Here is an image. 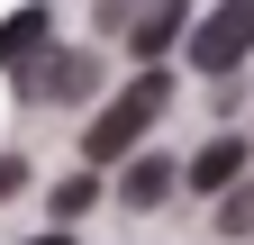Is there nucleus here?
<instances>
[{
	"mask_svg": "<svg viewBox=\"0 0 254 245\" xmlns=\"http://www.w3.org/2000/svg\"><path fill=\"white\" fill-rule=\"evenodd\" d=\"M164 100H173V82H164V73H136V82H127V91H118L100 118H91V145H82V155H91V164L127 155V145H136L154 118H164Z\"/></svg>",
	"mask_w": 254,
	"mask_h": 245,
	"instance_id": "f257e3e1",
	"label": "nucleus"
},
{
	"mask_svg": "<svg viewBox=\"0 0 254 245\" xmlns=\"http://www.w3.org/2000/svg\"><path fill=\"white\" fill-rule=\"evenodd\" d=\"M245 55H254V0H227V9H209L200 27H190V64H200V73L227 82Z\"/></svg>",
	"mask_w": 254,
	"mask_h": 245,
	"instance_id": "f03ea898",
	"label": "nucleus"
},
{
	"mask_svg": "<svg viewBox=\"0 0 254 245\" xmlns=\"http://www.w3.org/2000/svg\"><path fill=\"white\" fill-rule=\"evenodd\" d=\"M18 82H27V100H82V91H91V55H46V64L27 55Z\"/></svg>",
	"mask_w": 254,
	"mask_h": 245,
	"instance_id": "7ed1b4c3",
	"label": "nucleus"
},
{
	"mask_svg": "<svg viewBox=\"0 0 254 245\" xmlns=\"http://www.w3.org/2000/svg\"><path fill=\"white\" fill-rule=\"evenodd\" d=\"M182 27H190V18H182V0H145V18L127 27V46L154 64V55H173V37H182Z\"/></svg>",
	"mask_w": 254,
	"mask_h": 245,
	"instance_id": "20e7f679",
	"label": "nucleus"
},
{
	"mask_svg": "<svg viewBox=\"0 0 254 245\" xmlns=\"http://www.w3.org/2000/svg\"><path fill=\"white\" fill-rule=\"evenodd\" d=\"M37 46H46V9H18V18H0V73H18Z\"/></svg>",
	"mask_w": 254,
	"mask_h": 245,
	"instance_id": "39448f33",
	"label": "nucleus"
},
{
	"mask_svg": "<svg viewBox=\"0 0 254 245\" xmlns=\"http://www.w3.org/2000/svg\"><path fill=\"white\" fill-rule=\"evenodd\" d=\"M236 173H245V136H218V145H200V164H190V182H209V191H227Z\"/></svg>",
	"mask_w": 254,
	"mask_h": 245,
	"instance_id": "423d86ee",
	"label": "nucleus"
},
{
	"mask_svg": "<svg viewBox=\"0 0 254 245\" xmlns=\"http://www.w3.org/2000/svg\"><path fill=\"white\" fill-rule=\"evenodd\" d=\"M164 191H173V173H164V164H136V173H127V209H154Z\"/></svg>",
	"mask_w": 254,
	"mask_h": 245,
	"instance_id": "0eeeda50",
	"label": "nucleus"
},
{
	"mask_svg": "<svg viewBox=\"0 0 254 245\" xmlns=\"http://www.w3.org/2000/svg\"><path fill=\"white\" fill-rule=\"evenodd\" d=\"M254 227V191H227V200H218V236H245Z\"/></svg>",
	"mask_w": 254,
	"mask_h": 245,
	"instance_id": "6e6552de",
	"label": "nucleus"
},
{
	"mask_svg": "<svg viewBox=\"0 0 254 245\" xmlns=\"http://www.w3.org/2000/svg\"><path fill=\"white\" fill-rule=\"evenodd\" d=\"M91 200H100V182H91V173H82V182H64V191H55V218H82V209H91Z\"/></svg>",
	"mask_w": 254,
	"mask_h": 245,
	"instance_id": "1a4fd4ad",
	"label": "nucleus"
},
{
	"mask_svg": "<svg viewBox=\"0 0 254 245\" xmlns=\"http://www.w3.org/2000/svg\"><path fill=\"white\" fill-rule=\"evenodd\" d=\"M18 182H27V164H0V200H9V191H18Z\"/></svg>",
	"mask_w": 254,
	"mask_h": 245,
	"instance_id": "9d476101",
	"label": "nucleus"
},
{
	"mask_svg": "<svg viewBox=\"0 0 254 245\" xmlns=\"http://www.w3.org/2000/svg\"><path fill=\"white\" fill-rule=\"evenodd\" d=\"M27 245H73V236H64V227H46V236H27Z\"/></svg>",
	"mask_w": 254,
	"mask_h": 245,
	"instance_id": "9b49d317",
	"label": "nucleus"
}]
</instances>
